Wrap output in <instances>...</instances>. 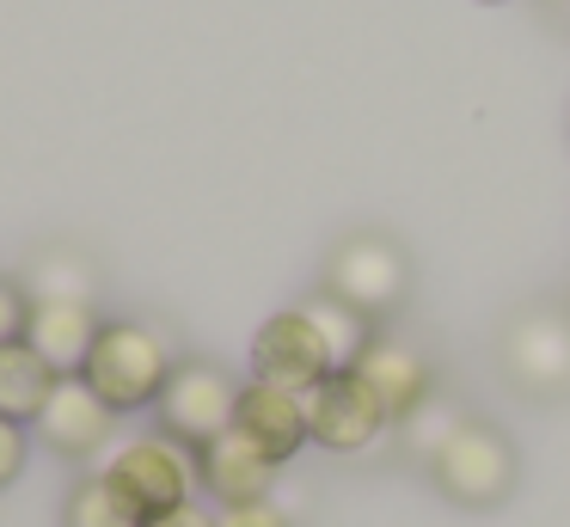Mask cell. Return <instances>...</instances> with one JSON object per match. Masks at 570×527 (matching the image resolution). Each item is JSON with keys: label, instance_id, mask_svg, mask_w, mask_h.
Listing matches in <instances>:
<instances>
[{"label": "cell", "instance_id": "cell-1", "mask_svg": "<svg viewBox=\"0 0 570 527\" xmlns=\"http://www.w3.org/2000/svg\"><path fill=\"white\" fill-rule=\"evenodd\" d=\"M173 368H178L173 343L154 325H141V319H105L92 350H87V362H80V380H87L117 417H129V411H154V399L166 392Z\"/></svg>", "mask_w": 570, "mask_h": 527}, {"label": "cell", "instance_id": "cell-21", "mask_svg": "<svg viewBox=\"0 0 570 527\" xmlns=\"http://www.w3.org/2000/svg\"><path fill=\"white\" fill-rule=\"evenodd\" d=\"M26 313H31V294L13 289V282H0V343L26 338Z\"/></svg>", "mask_w": 570, "mask_h": 527}, {"label": "cell", "instance_id": "cell-18", "mask_svg": "<svg viewBox=\"0 0 570 527\" xmlns=\"http://www.w3.org/2000/svg\"><path fill=\"white\" fill-rule=\"evenodd\" d=\"M454 423H460V411L442 399V392H435V399L423 404L417 417H405V423H399V441H405L411 453H423V460H435V448L454 436Z\"/></svg>", "mask_w": 570, "mask_h": 527}, {"label": "cell", "instance_id": "cell-4", "mask_svg": "<svg viewBox=\"0 0 570 527\" xmlns=\"http://www.w3.org/2000/svg\"><path fill=\"white\" fill-rule=\"evenodd\" d=\"M239 387L222 362H178L166 392L154 399V417H160V436L185 441L190 453L209 448L215 436L234 429V411H239Z\"/></svg>", "mask_w": 570, "mask_h": 527}, {"label": "cell", "instance_id": "cell-20", "mask_svg": "<svg viewBox=\"0 0 570 527\" xmlns=\"http://www.w3.org/2000/svg\"><path fill=\"white\" fill-rule=\"evenodd\" d=\"M26 453H31L26 423H7V417H0V490H7L19 472H26Z\"/></svg>", "mask_w": 570, "mask_h": 527}, {"label": "cell", "instance_id": "cell-7", "mask_svg": "<svg viewBox=\"0 0 570 527\" xmlns=\"http://www.w3.org/2000/svg\"><path fill=\"white\" fill-rule=\"evenodd\" d=\"M503 374L528 399H564L570 392V313L564 306H528L503 331Z\"/></svg>", "mask_w": 570, "mask_h": 527}, {"label": "cell", "instance_id": "cell-2", "mask_svg": "<svg viewBox=\"0 0 570 527\" xmlns=\"http://www.w3.org/2000/svg\"><path fill=\"white\" fill-rule=\"evenodd\" d=\"M92 472H105V485L136 509L141 527L160 521V515H173L178 502H197V490H203L197 485V453H190L185 441L160 436V429L117 441Z\"/></svg>", "mask_w": 570, "mask_h": 527}, {"label": "cell", "instance_id": "cell-17", "mask_svg": "<svg viewBox=\"0 0 570 527\" xmlns=\"http://www.w3.org/2000/svg\"><path fill=\"white\" fill-rule=\"evenodd\" d=\"M31 301H92V270L80 257H38Z\"/></svg>", "mask_w": 570, "mask_h": 527}, {"label": "cell", "instance_id": "cell-22", "mask_svg": "<svg viewBox=\"0 0 570 527\" xmlns=\"http://www.w3.org/2000/svg\"><path fill=\"white\" fill-rule=\"evenodd\" d=\"M148 527H215V509L209 502H178L173 515H160V521H148Z\"/></svg>", "mask_w": 570, "mask_h": 527}, {"label": "cell", "instance_id": "cell-13", "mask_svg": "<svg viewBox=\"0 0 570 527\" xmlns=\"http://www.w3.org/2000/svg\"><path fill=\"white\" fill-rule=\"evenodd\" d=\"M92 338H99V313H92V301H31L26 343L56 368V374H80Z\"/></svg>", "mask_w": 570, "mask_h": 527}, {"label": "cell", "instance_id": "cell-9", "mask_svg": "<svg viewBox=\"0 0 570 527\" xmlns=\"http://www.w3.org/2000/svg\"><path fill=\"white\" fill-rule=\"evenodd\" d=\"M38 436L50 441L62 460H92L99 466L105 453L117 448V411L80 374H62L56 392H50V404H43V417H38Z\"/></svg>", "mask_w": 570, "mask_h": 527}, {"label": "cell", "instance_id": "cell-5", "mask_svg": "<svg viewBox=\"0 0 570 527\" xmlns=\"http://www.w3.org/2000/svg\"><path fill=\"white\" fill-rule=\"evenodd\" d=\"M393 429L386 404L374 399V387L356 368H332L320 387L307 392V441L325 453H368L374 441Z\"/></svg>", "mask_w": 570, "mask_h": 527}, {"label": "cell", "instance_id": "cell-10", "mask_svg": "<svg viewBox=\"0 0 570 527\" xmlns=\"http://www.w3.org/2000/svg\"><path fill=\"white\" fill-rule=\"evenodd\" d=\"M234 429L276 466V472L295 466L301 453L313 448L307 441V399H301V392H283V387H264V380H246V387H239Z\"/></svg>", "mask_w": 570, "mask_h": 527}, {"label": "cell", "instance_id": "cell-3", "mask_svg": "<svg viewBox=\"0 0 570 527\" xmlns=\"http://www.w3.org/2000/svg\"><path fill=\"white\" fill-rule=\"evenodd\" d=\"M430 478L448 502H460V509H497V502H509V490H515V478H521L515 441L497 423H484V417H460L454 436L435 448Z\"/></svg>", "mask_w": 570, "mask_h": 527}, {"label": "cell", "instance_id": "cell-12", "mask_svg": "<svg viewBox=\"0 0 570 527\" xmlns=\"http://www.w3.org/2000/svg\"><path fill=\"white\" fill-rule=\"evenodd\" d=\"M197 485L215 509H234V502H258L276 490V466L252 448L239 429L215 436L209 448H197Z\"/></svg>", "mask_w": 570, "mask_h": 527}, {"label": "cell", "instance_id": "cell-14", "mask_svg": "<svg viewBox=\"0 0 570 527\" xmlns=\"http://www.w3.org/2000/svg\"><path fill=\"white\" fill-rule=\"evenodd\" d=\"M56 380L62 374H56L26 338L0 343V417H7V423H38L50 392H56Z\"/></svg>", "mask_w": 570, "mask_h": 527}, {"label": "cell", "instance_id": "cell-8", "mask_svg": "<svg viewBox=\"0 0 570 527\" xmlns=\"http://www.w3.org/2000/svg\"><path fill=\"white\" fill-rule=\"evenodd\" d=\"M332 350H325L320 325L307 319V306H288V313H271L252 338V380L264 387H283V392H301L307 399L325 374H332Z\"/></svg>", "mask_w": 570, "mask_h": 527}, {"label": "cell", "instance_id": "cell-11", "mask_svg": "<svg viewBox=\"0 0 570 527\" xmlns=\"http://www.w3.org/2000/svg\"><path fill=\"white\" fill-rule=\"evenodd\" d=\"M350 368H356V374L374 387V399L386 404L393 429L405 423V417H417L423 404L435 399V374H430V362H423L417 343H399V338H381V331H374Z\"/></svg>", "mask_w": 570, "mask_h": 527}, {"label": "cell", "instance_id": "cell-6", "mask_svg": "<svg viewBox=\"0 0 570 527\" xmlns=\"http://www.w3.org/2000/svg\"><path fill=\"white\" fill-rule=\"evenodd\" d=\"M405 289H411V264L393 240H381V233H350L332 252V264H325V294L356 306L362 319L393 313V306L405 301Z\"/></svg>", "mask_w": 570, "mask_h": 527}, {"label": "cell", "instance_id": "cell-19", "mask_svg": "<svg viewBox=\"0 0 570 527\" xmlns=\"http://www.w3.org/2000/svg\"><path fill=\"white\" fill-rule=\"evenodd\" d=\"M215 527H295L288 509L276 497H258V502H234V509H215Z\"/></svg>", "mask_w": 570, "mask_h": 527}, {"label": "cell", "instance_id": "cell-15", "mask_svg": "<svg viewBox=\"0 0 570 527\" xmlns=\"http://www.w3.org/2000/svg\"><path fill=\"white\" fill-rule=\"evenodd\" d=\"M301 306H307V319L320 325V338H325V350H332L337 368H350L362 355V343L374 338V319H362L356 306H344L337 294H313V301H301Z\"/></svg>", "mask_w": 570, "mask_h": 527}, {"label": "cell", "instance_id": "cell-23", "mask_svg": "<svg viewBox=\"0 0 570 527\" xmlns=\"http://www.w3.org/2000/svg\"><path fill=\"white\" fill-rule=\"evenodd\" d=\"M484 7H503V0H484Z\"/></svg>", "mask_w": 570, "mask_h": 527}, {"label": "cell", "instance_id": "cell-16", "mask_svg": "<svg viewBox=\"0 0 570 527\" xmlns=\"http://www.w3.org/2000/svg\"><path fill=\"white\" fill-rule=\"evenodd\" d=\"M62 527H141V521H136V509L105 485V472H87L75 490H68Z\"/></svg>", "mask_w": 570, "mask_h": 527}]
</instances>
